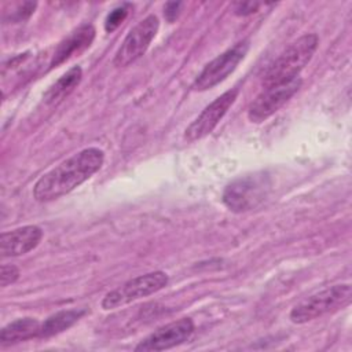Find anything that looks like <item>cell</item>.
Listing matches in <instances>:
<instances>
[{
  "label": "cell",
  "mask_w": 352,
  "mask_h": 352,
  "mask_svg": "<svg viewBox=\"0 0 352 352\" xmlns=\"http://www.w3.org/2000/svg\"><path fill=\"white\" fill-rule=\"evenodd\" d=\"M41 323L34 318L16 319L1 329L0 344L10 345L40 336Z\"/></svg>",
  "instance_id": "obj_13"
},
{
  "label": "cell",
  "mask_w": 352,
  "mask_h": 352,
  "mask_svg": "<svg viewBox=\"0 0 352 352\" xmlns=\"http://www.w3.org/2000/svg\"><path fill=\"white\" fill-rule=\"evenodd\" d=\"M18 276H19V270L15 265H7V264L1 265V271H0L1 287L12 285L18 279Z\"/></svg>",
  "instance_id": "obj_17"
},
{
  "label": "cell",
  "mask_w": 352,
  "mask_h": 352,
  "mask_svg": "<svg viewBox=\"0 0 352 352\" xmlns=\"http://www.w3.org/2000/svg\"><path fill=\"white\" fill-rule=\"evenodd\" d=\"M236 96H238V89H230L221 94L219 98H216L186 128L184 139L187 142H195L208 136L216 128V125L220 122V120L224 117L228 109L234 104Z\"/></svg>",
  "instance_id": "obj_9"
},
{
  "label": "cell",
  "mask_w": 352,
  "mask_h": 352,
  "mask_svg": "<svg viewBox=\"0 0 352 352\" xmlns=\"http://www.w3.org/2000/svg\"><path fill=\"white\" fill-rule=\"evenodd\" d=\"M103 161L104 153L98 147H88L73 154L36 182L33 197L40 202H47L69 194L96 173Z\"/></svg>",
  "instance_id": "obj_1"
},
{
  "label": "cell",
  "mask_w": 352,
  "mask_h": 352,
  "mask_svg": "<svg viewBox=\"0 0 352 352\" xmlns=\"http://www.w3.org/2000/svg\"><path fill=\"white\" fill-rule=\"evenodd\" d=\"M192 333L194 322L190 318H182L153 331L135 346V351L170 349L186 342L192 336Z\"/></svg>",
  "instance_id": "obj_10"
},
{
  "label": "cell",
  "mask_w": 352,
  "mask_h": 352,
  "mask_svg": "<svg viewBox=\"0 0 352 352\" xmlns=\"http://www.w3.org/2000/svg\"><path fill=\"white\" fill-rule=\"evenodd\" d=\"M94 38H95V28L89 23L81 25L80 28L73 30L55 48L52 60H51V67H56L60 63L69 60L70 58L84 52L87 48L91 47Z\"/></svg>",
  "instance_id": "obj_12"
},
{
  "label": "cell",
  "mask_w": 352,
  "mask_h": 352,
  "mask_svg": "<svg viewBox=\"0 0 352 352\" xmlns=\"http://www.w3.org/2000/svg\"><path fill=\"white\" fill-rule=\"evenodd\" d=\"M160 29V21L155 15H147L142 19L124 38L118 48L113 65L116 67H125L139 59L148 48L150 43L155 37Z\"/></svg>",
  "instance_id": "obj_7"
},
{
  "label": "cell",
  "mask_w": 352,
  "mask_h": 352,
  "mask_svg": "<svg viewBox=\"0 0 352 352\" xmlns=\"http://www.w3.org/2000/svg\"><path fill=\"white\" fill-rule=\"evenodd\" d=\"M85 314L84 309H63L52 314L48 316L43 323L40 329L38 337H52L55 334H59L69 327H72L82 315Z\"/></svg>",
  "instance_id": "obj_15"
},
{
  "label": "cell",
  "mask_w": 352,
  "mask_h": 352,
  "mask_svg": "<svg viewBox=\"0 0 352 352\" xmlns=\"http://www.w3.org/2000/svg\"><path fill=\"white\" fill-rule=\"evenodd\" d=\"M36 3H22L18 6L16 11H12V14L10 15V21H23V19H28L33 12H34V8H36Z\"/></svg>",
  "instance_id": "obj_18"
},
{
  "label": "cell",
  "mask_w": 352,
  "mask_h": 352,
  "mask_svg": "<svg viewBox=\"0 0 352 352\" xmlns=\"http://www.w3.org/2000/svg\"><path fill=\"white\" fill-rule=\"evenodd\" d=\"M352 289L349 283L326 287L298 302L290 312L293 323H307L323 315L342 309L351 304Z\"/></svg>",
  "instance_id": "obj_3"
},
{
  "label": "cell",
  "mask_w": 352,
  "mask_h": 352,
  "mask_svg": "<svg viewBox=\"0 0 352 352\" xmlns=\"http://www.w3.org/2000/svg\"><path fill=\"white\" fill-rule=\"evenodd\" d=\"M302 80L296 77L282 84L264 87V89L253 99L248 109V118L260 124L275 114L301 87Z\"/></svg>",
  "instance_id": "obj_6"
},
{
  "label": "cell",
  "mask_w": 352,
  "mask_h": 352,
  "mask_svg": "<svg viewBox=\"0 0 352 352\" xmlns=\"http://www.w3.org/2000/svg\"><path fill=\"white\" fill-rule=\"evenodd\" d=\"M43 238V230L37 226H23L6 231L0 238L1 257H16L33 250Z\"/></svg>",
  "instance_id": "obj_11"
},
{
  "label": "cell",
  "mask_w": 352,
  "mask_h": 352,
  "mask_svg": "<svg viewBox=\"0 0 352 352\" xmlns=\"http://www.w3.org/2000/svg\"><path fill=\"white\" fill-rule=\"evenodd\" d=\"M168 285V275L164 271H153L126 280L120 287L109 292L102 300L103 309H114L142 297L151 296Z\"/></svg>",
  "instance_id": "obj_5"
},
{
  "label": "cell",
  "mask_w": 352,
  "mask_h": 352,
  "mask_svg": "<svg viewBox=\"0 0 352 352\" xmlns=\"http://www.w3.org/2000/svg\"><path fill=\"white\" fill-rule=\"evenodd\" d=\"M271 190L270 177L260 172L242 176L231 182L224 192L223 202L232 212H246L257 208Z\"/></svg>",
  "instance_id": "obj_4"
},
{
  "label": "cell",
  "mask_w": 352,
  "mask_h": 352,
  "mask_svg": "<svg viewBox=\"0 0 352 352\" xmlns=\"http://www.w3.org/2000/svg\"><path fill=\"white\" fill-rule=\"evenodd\" d=\"M182 6H183V3H180V1H172L165 6L164 14H165V18L168 22H173L179 16V14L182 11Z\"/></svg>",
  "instance_id": "obj_20"
},
{
  "label": "cell",
  "mask_w": 352,
  "mask_h": 352,
  "mask_svg": "<svg viewBox=\"0 0 352 352\" xmlns=\"http://www.w3.org/2000/svg\"><path fill=\"white\" fill-rule=\"evenodd\" d=\"M249 50V43L241 41L234 47L228 48L219 56H216L212 62H209L199 76L194 81L195 91H208L214 85L224 81L239 65V62L245 58Z\"/></svg>",
  "instance_id": "obj_8"
},
{
  "label": "cell",
  "mask_w": 352,
  "mask_h": 352,
  "mask_svg": "<svg viewBox=\"0 0 352 352\" xmlns=\"http://www.w3.org/2000/svg\"><path fill=\"white\" fill-rule=\"evenodd\" d=\"M82 77V70L80 66H74L69 69L65 74H62L44 94V102L51 106H56L63 102L73 91L77 88Z\"/></svg>",
  "instance_id": "obj_14"
},
{
  "label": "cell",
  "mask_w": 352,
  "mask_h": 352,
  "mask_svg": "<svg viewBox=\"0 0 352 352\" xmlns=\"http://www.w3.org/2000/svg\"><path fill=\"white\" fill-rule=\"evenodd\" d=\"M319 38L314 33H308L293 41L279 56L267 67L263 76V87L282 84L298 77V73L311 60Z\"/></svg>",
  "instance_id": "obj_2"
},
{
  "label": "cell",
  "mask_w": 352,
  "mask_h": 352,
  "mask_svg": "<svg viewBox=\"0 0 352 352\" xmlns=\"http://www.w3.org/2000/svg\"><path fill=\"white\" fill-rule=\"evenodd\" d=\"M129 12V4H122L117 8H114L113 11H110V14H107L106 19H104V30L107 33L114 32L128 16Z\"/></svg>",
  "instance_id": "obj_16"
},
{
  "label": "cell",
  "mask_w": 352,
  "mask_h": 352,
  "mask_svg": "<svg viewBox=\"0 0 352 352\" xmlns=\"http://www.w3.org/2000/svg\"><path fill=\"white\" fill-rule=\"evenodd\" d=\"M261 4L260 3H253V1H246V3H235L234 4V12L236 14V15H242V16H245V15H250V14H253V12H257V10H258V7H260Z\"/></svg>",
  "instance_id": "obj_19"
}]
</instances>
